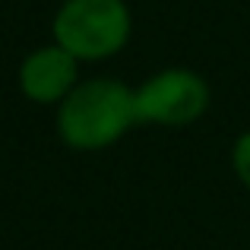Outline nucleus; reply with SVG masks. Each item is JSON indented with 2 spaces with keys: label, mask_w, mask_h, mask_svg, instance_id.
<instances>
[{
  "label": "nucleus",
  "mask_w": 250,
  "mask_h": 250,
  "mask_svg": "<svg viewBox=\"0 0 250 250\" xmlns=\"http://www.w3.org/2000/svg\"><path fill=\"white\" fill-rule=\"evenodd\" d=\"M136 124L133 89L117 80H89L76 85L57 111L63 143L83 152L117 143Z\"/></svg>",
  "instance_id": "obj_1"
},
{
  "label": "nucleus",
  "mask_w": 250,
  "mask_h": 250,
  "mask_svg": "<svg viewBox=\"0 0 250 250\" xmlns=\"http://www.w3.org/2000/svg\"><path fill=\"white\" fill-rule=\"evenodd\" d=\"M19 85L32 102H61L76 89V57L61 44L35 51L19 67Z\"/></svg>",
  "instance_id": "obj_4"
},
{
  "label": "nucleus",
  "mask_w": 250,
  "mask_h": 250,
  "mask_svg": "<svg viewBox=\"0 0 250 250\" xmlns=\"http://www.w3.org/2000/svg\"><path fill=\"white\" fill-rule=\"evenodd\" d=\"M234 171L244 181V187L250 190V130L234 143Z\"/></svg>",
  "instance_id": "obj_5"
},
{
  "label": "nucleus",
  "mask_w": 250,
  "mask_h": 250,
  "mask_svg": "<svg viewBox=\"0 0 250 250\" xmlns=\"http://www.w3.org/2000/svg\"><path fill=\"white\" fill-rule=\"evenodd\" d=\"M54 38L76 61L111 57L130 38V10L124 0H67L54 16Z\"/></svg>",
  "instance_id": "obj_2"
},
{
  "label": "nucleus",
  "mask_w": 250,
  "mask_h": 250,
  "mask_svg": "<svg viewBox=\"0 0 250 250\" xmlns=\"http://www.w3.org/2000/svg\"><path fill=\"white\" fill-rule=\"evenodd\" d=\"M136 124L184 127L193 124L209 104V85L190 70H165L133 92Z\"/></svg>",
  "instance_id": "obj_3"
}]
</instances>
